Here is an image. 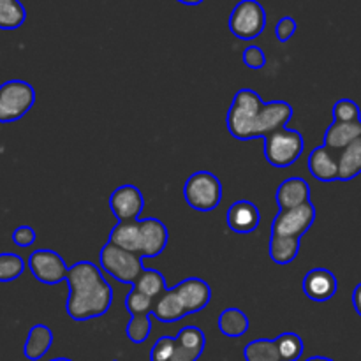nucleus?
<instances>
[{
    "instance_id": "16",
    "label": "nucleus",
    "mask_w": 361,
    "mask_h": 361,
    "mask_svg": "<svg viewBox=\"0 0 361 361\" xmlns=\"http://www.w3.org/2000/svg\"><path fill=\"white\" fill-rule=\"evenodd\" d=\"M275 201L281 210H291L310 201V185L302 176H291L277 187Z\"/></svg>"
},
{
    "instance_id": "21",
    "label": "nucleus",
    "mask_w": 361,
    "mask_h": 361,
    "mask_svg": "<svg viewBox=\"0 0 361 361\" xmlns=\"http://www.w3.org/2000/svg\"><path fill=\"white\" fill-rule=\"evenodd\" d=\"M300 247H302V238L271 235L268 252H270V259L275 264H289L298 257Z\"/></svg>"
},
{
    "instance_id": "12",
    "label": "nucleus",
    "mask_w": 361,
    "mask_h": 361,
    "mask_svg": "<svg viewBox=\"0 0 361 361\" xmlns=\"http://www.w3.org/2000/svg\"><path fill=\"white\" fill-rule=\"evenodd\" d=\"M303 293L309 300L317 303L328 302L334 298L338 291V282L334 271L326 268H312L303 277Z\"/></svg>"
},
{
    "instance_id": "14",
    "label": "nucleus",
    "mask_w": 361,
    "mask_h": 361,
    "mask_svg": "<svg viewBox=\"0 0 361 361\" xmlns=\"http://www.w3.org/2000/svg\"><path fill=\"white\" fill-rule=\"evenodd\" d=\"M226 222H228V228L231 229L233 233H238V235H249V233L256 231V229L259 228V222H261L259 208H257L252 201H247V200L235 201V203L228 208Z\"/></svg>"
},
{
    "instance_id": "15",
    "label": "nucleus",
    "mask_w": 361,
    "mask_h": 361,
    "mask_svg": "<svg viewBox=\"0 0 361 361\" xmlns=\"http://www.w3.org/2000/svg\"><path fill=\"white\" fill-rule=\"evenodd\" d=\"M207 345L204 334L197 326H185L175 337V353L171 361H197Z\"/></svg>"
},
{
    "instance_id": "26",
    "label": "nucleus",
    "mask_w": 361,
    "mask_h": 361,
    "mask_svg": "<svg viewBox=\"0 0 361 361\" xmlns=\"http://www.w3.org/2000/svg\"><path fill=\"white\" fill-rule=\"evenodd\" d=\"M133 288H136L137 291H141L143 295L150 296L154 300H157L168 289L166 288L164 275L157 270H152V268H145L143 274L140 275V279H137Z\"/></svg>"
},
{
    "instance_id": "10",
    "label": "nucleus",
    "mask_w": 361,
    "mask_h": 361,
    "mask_svg": "<svg viewBox=\"0 0 361 361\" xmlns=\"http://www.w3.org/2000/svg\"><path fill=\"white\" fill-rule=\"evenodd\" d=\"M28 268L39 282L48 286L66 282L67 275H69V267L66 264L63 257L55 250L48 249H39L32 252L28 257Z\"/></svg>"
},
{
    "instance_id": "24",
    "label": "nucleus",
    "mask_w": 361,
    "mask_h": 361,
    "mask_svg": "<svg viewBox=\"0 0 361 361\" xmlns=\"http://www.w3.org/2000/svg\"><path fill=\"white\" fill-rule=\"evenodd\" d=\"M245 361H281L277 342L270 338H256L243 349Z\"/></svg>"
},
{
    "instance_id": "2",
    "label": "nucleus",
    "mask_w": 361,
    "mask_h": 361,
    "mask_svg": "<svg viewBox=\"0 0 361 361\" xmlns=\"http://www.w3.org/2000/svg\"><path fill=\"white\" fill-rule=\"evenodd\" d=\"M69 296L66 312L74 321H88L104 316L113 303V289L101 268L92 261H78L67 275Z\"/></svg>"
},
{
    "instance_id": "27",
    "label": "nucleus",
    "mask_w": 361,
    "mask_h": 361,
    "mask_svg": "<svg viewBox=\"0 0 361 361\" xmlns=\"http://www.w3.org/2000/svg\"><path fill=\"white\" fill-rule=\"evenodd\" d=\"M281 361H298L303 355V341L295 331H286L275 338Z\"/></svg>"
},
{
    "instance_id": "32",
    "label": "nucleus",
    "mask_w": 361,
    "mask_h": 361,
    "mask_svg": "<svg viewBox=\"0 0 361 361\" xmlns=\"http://www.w3.org/2000/svg\"><path fill=\"white\" fill-rule=\"evenodd\" d=\"M173 353H175V338L164 335L152 348L150 361H171Z\"/></svg>"
},
{
    "instance_id": "4",
    "label": "nucleus",
    "mask_w": 361,
    "mask_h": 361,
    "mask_svg": "<svg viewBox=\"0 0 361 361\" xmlns=\"http://www.w3.org/2000/svg\"><path fill=\"white\" fill-rule=\"evenodd\" d=\"M263 148L268 164L282 169L289 168L302 157L305 143H303V136L298 130L282 127V129L263 137Z\"/></svg>"
},
{
    "instance_id": "1",
    "label": "nucleus",
    "mask_w": 361,
    "mask_h": 361,
    "mask_svg": "<svg viewBox=\"0 0 361 361\" xmlns=\"http://www.w3.org/2000/svg\"><path fill=\"white\" fill-rule=\"evenodd\" d=\"M293 106L286 101L264 102L252 88H242L233 97L226 115L229 134L238 141L267 137L268 134L288 126Z\"/></svg>"
},
{
    "instance_id": "30",
    "label": "nucleus",
    "mask_w": 361,
    "mask_h": 361,
    "mask_svg": "<svg viewBox=\"0 0 361 361\" xmlns=\"http://www.w3.org/2000/svg\"><path fill=\"white\" fill-rule=\"evenodd\" d=\"M154 303H155L154 298L143 295V293L137 291L136 288L130 289V293L126 298V307L130 312V316H152Z\"/></svg>"
},
{
    "instance_id": "19",
    "label": "nucleus",
    "mask_w": 361,
    "mask_h": 361,
    "mask_svg": "<svg viewBox=\"0 0 361 361\" xmlns=\"http://www.w3.org/2000/svg\"><path fill=\"white\" fill-rule=\"evenodd\" d=\"M152 316L161 323H176V321L183 319L187 316L185 309H183L182 302H180L178 295L175 289H166L154 303V310Z\"/></svg>"
},
{
    "instance_id": "20",
    "label": "nucleus",
    "mask_w": 361,
    "mask_h": 361,
    "mask_svg": "<svg viewBox=\"0 0 361 361\" xmlns=\"http://www.w3.org/2000/svg\"><path fill=\"white\" fill-rule=\"evenodd\" d=\"M53 344V331L46 324H35L28 331L27 342L23 345L25 358L30 361H37L44 358Z\"/></svg>"
},
{
    "instance_id": "6",
    "label": "nucleus",
    "mask_w": 361,
    "mask_h": 361,
    "mask_svg": "<svg viewBox=\"0 0 361 361\" xmlns=\"http://www.w3.org/2000/svg\"><path fill=\"white\" fill-rule=\"evenodd\" d=\"M183 197L192 210L203 214L215 210L222 200L221 180L210 171L192 173L183 185Z\"/></svg>"
},
{
    "instance_id": "13",
    "label": "nucleus",
    "mask_w": 361,
    "mask_h": 361,
    "mask_svg": "<svg viewBox=\"0 0 361 361\" xmlns=\"http://www.w3.org/2000/svg\"><path fill=\"white\" fill-rule=\"evenodd\" d=\"M175 293L178 295L182 302L185 314H197L210 303L212 300V288L203 281V279L190 277L175 286Z\"/></svg>"
},
{
    "instance_id": "5",
    "label": "nucleus",
    "mask_w": 361,
    "mask_h": 361,
    "mask_svg": "<svg viewBox=\"0 0 361 361\" xmlns=\"http://www.w3.org/2000/svg\"><path fill=\"white\" fill-rule=\"evenodd\" d=\"M99 263H101V270L118 281L120 284L134 286L145 270L143 257L120 249L109 242L99 252Z\"/></svg>"
},
{
    "instance_id": "36",
    "label": "nucleus",
    "mask_w": 361,
    "mask_h": 361,
    "mask_svg": "<svg viewBox=\"0 0 361 361\" xmlns=\"http://www.w3.org/2000/svg\"><path fill=\"white\" fill-rule=\"evenodd\" d=\"M353 307L358 312V316H361V284H358L353 291Z\"/></svg>"
},
{
    "instance_id": "34",
    "label": "nucleus",
    "mask_w": 361,
    "mask_h": 361,
    "mask_svg": "<svg viewBox=\"0 0 361 361\" xmlns=\"http://www.w3.org/2000/svg\"><path fill=\"white\" fill-rule=\"evenodd\" d=\"M296 28H298V25H296V21L291 16L281 18L277 25H275V37L281 42H288L295 35Z\"/></svg>"
},
{
    "instance_id": "39",
    "label": "nucleus",
    "mask_w": 361,
    "mask_h": 361,
    "mask_svg": "<svg viewBox=\"0 0 361 361\" xmlns=\"http://www.w3.org/2000/svg\"><path fill=\"white\" fill-rule=\"evenodd\" d=\"M49 361H73V360H69V358H55V360H49Z\"/></svg>"
},
{
    "instance_id": "23",
    "label": "nucleus",
    "mask_w": 361,
    "mask_h": 361,
    "mask_svg": "<svg viewBox=\"0 0 361 361\" xmlns=\"http://www.w3.org/2000/svg\"><path fill=\"white\" fill-rule=\"evenodd\" d=\"M361 175V137L338 152V180L348 182Z\"/></svg>"
},
{
    "instance_id": "33",
    "label": "nucleus",
    "mask_w": 361,
    "mask_h": 361,
    "mask_svg": "<svg viewBox=\"0 0 361 361\" xmlns=\"http://www.w3.org/2000/svg\"><path fill=\"white\" fill-rule=\"evenodd\" d=\"M242 59H243V63L252 71L263 69L264 63H267V55H264V51L259 48V46H254V44L247 46V48L243 49Z\"/></svg>"
},
{
    "instance_id": "11",
    "label": "nucleus",
    "mask_w": 361,
    "mask_h": 361,
    "mask_svg": "<svg viewBox=\"0 0 361 361\" xmlns=\"http://www.w3.org/2000/svg\"><path fill=\"white\" fill-rule=\"evenodd\" d=\"M109 208L118 222L137 221L145 208L143 192L133 183L116 187L109 196Z\"/></svg>"
},
{
    "instance_id": "35",
    "label": "nucleus",
    "mask_w": 361,
    "mask_h": 361,
    "mask_svg": "<svg viewBox=\"0 0 361 361\" xmlns=\"http://www.w3.org/2000/svg\"><path fill=\"white\" fill-rule=\"evenodd\" d=\"M35 231L30 228V226H20L13 231V242L16 243L18 247H30L34 245L35 242Z\"/></svg>"
},
{
    "instance_id": "9",
    "label": "nucleus",
    "mask_w": 361,
    "mask_h": 361,
    "mask_svg": "<svg viewBox=\"0 0 361 361\" xmlns=\"http://www.w3.org/2000/svg\"><path fill=\"white\" fill-rule=\"evenodd\" d=\"M316 221V207L312 201L291 210H281L271 222V235L302 238Z\"/></svg>"
},
{
    "instance_id": "38",
    "label": "nucleus",
    "mask_w": 361,
    "mask_h": 361,
    "mask_svg": "<svg viewBox=\"0 0 361 361\" xmlns=\"http://www.w3.org/2000/svg\"><path fill=\"white\" fill-rule=\"evenodd\" d=\"M305 361H334V360L324 358V356H312V358H307Z\"/></svg>"
},
{
    "instance_id": "28",
    "label": "nucleus",
    "mask_w": 361,
    "mask_h": 361,
    "mask_svg": "<svg viewBox=\"0 0 361 361\" xmlns=\"http://www.w3.org/2000/svg\"><path fill=\"white\" fill-rule=\"evenodd\" d=\"M152 331V317L150 316H130L127 323L126 334L133 344H143L148 341Z\"/></svg>"
},
{
    "instance_id": "7",
    "label": "nucleus",
    "mask_w": 361,
    "mask_h": 361,
    "mask_svg": "<svg viewBox=\"0 0 361 361\" xmlns=\"http://www.w3.org/2000/svg\"><path fill=\"white\" fill-rule=\"evenodd\" d=\"M35 102V90L23 80H11L0 85V123L23 118Z\"/></svg>"
},
{
    "instance_id": "29",
    "label": "nucleus",
    "mask_w": 361,
    "mask_h": 361,
    "mask_svg": "<svg viewBox=\"0 0 361 361\" xmlns=\"http://www.w3.org/2000/svg\"><path fill=\"white\" fill-rule=\"evenodd\" d=\"M25 271L23 257L18 254H0V282H13Z\"/></svg>"
},
{
    "instance_id": "17",
    "label": "nucleus",
    "mask_w": 361,
    "mask_h": 361,
    "mask_svg": "<svg viewBox=\"0 0 361 361\" xmlns=\"http://www.w3.org/2000/svg\"><path fill=\"white\" fill-rule=\"evenodd\" d=\"M309 171L319 182H335L338 180V154L319 145L309 155Z\"/></svg>"
},
{
    "instance_id": "37",
    "label": "nucleus",
    "mask_w": 361,
    "mask_h": 361,
    "mask_svg": "<svg viewBox=\"0 0 361 361\" xmlns=\"http://www.w3.org/2000/svg\"><path fill=\"white\" fill-rule=\"evenodd\" d=\"M176 2L180 4H185V6H200L203 0H176Z\"/></svg>"
},
{
    "instance_id": "22",
    "label": "nucleus",
    "mask_w": 361,
    "mask_h": 361,
    "mask_svg": "<svg viewBox=\"0 0 361 361\" xmlns=\"http://www.w3.org/2000/svg\"><path fill=\"white\" fill-rule=\"evenodd\" d=\"M249 317L243 310L231 307V309L222 310L221 316H219L217 326L224 337L229 338H238L249 331Z\"/></svg>"
},
{
    "instance_id": "18",
    "label": "nucleus",
    "mask_w": 361,
    "mask_h": 361,
    "mask_svg": "<svg viewBox=\"0 0 361 361\" xmlns=\"http://www.w3.org/2000/svg\"><path fill=\"white\" fill-rule=\"evenodd\" d=\"M361 137V120L358 122H331L324 133L323 145L334 152H342Z\"/></svg>"
},
{
    "instance_id": "31",
    "label": "nucleus",
    "mask_w": 361,
    "mask_h": 361,
    "mask_svg": "<svg viewBox=\"0 0 361 361\" xmlns=\"http://www.w3.org/2000/svg\"><path fill=\"white\" fill-rule=\"evenodd\" d=\"M334 122H358L361 120V109L351 99H341L331 108Z\"/></svg>"
},
{
    "instance_id": "25",
    "label": "nucleus",
    "mask_w": 361,
    "mask_h": 361,
    "mask_svg": "<svg viewBox=\"0 0 361 361\" xmlns=\"http://www.w3.org/2000/svg\"><path fill=\"white\" fill-rule=\"evenodd\" d=\"M27 11L20 0H0V28L16 30L25 23Z\"/></svg>"
},
{
    "instance_id": "3",
    "label": "nucleus",
    "mask_w": 361,
    "mask_h": 361,
    "mask_svg": "<svg viewBox=\"0 0 361 361\" xmlns=\"http://www.w3.org/2000/svg\"><path fill=\"white\" fill-rule=\"evenodd\" d=\"M169 233L162 221L154 217L118 222L109 233V243L145 257H159L168 245Z\"/></svg>"
},
{
    "instance_id": "8",
    "label": "nucleus",
    "mask_w": 361,
    "mask_h": 361,
    "mask_svg": "<svg viewBox=\"0 0 361 361\" xmlns=\"http://www.w3.org/2000/svg\"><path fill=\"white\" fill-rule=\"evenodd\" d=\"M267 25V13L257 0H242L229 16V30L242 41L259 37Z\"/></svg>"
}]
</instances>
